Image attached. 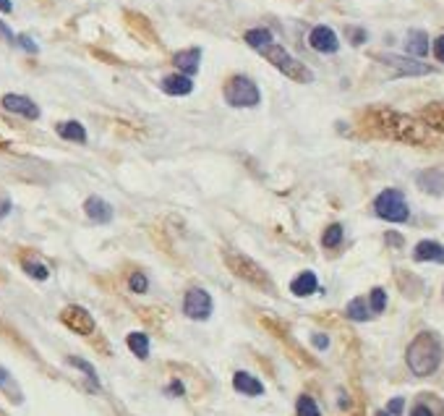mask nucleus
Returning a JSON list of instances; mask_svg holds the SVG:
<instances>
[{"label": "nucleus", "mask_w": 444, "mask_h": 416, "mask_svg": "<svg viewBox=\"0 0 444 416\" xmlns=\"http://www.w3.org/2000/svg\"><path fill=\"white\" fill-rule=\"evenodd\" d=\"M364 126L376 137L392 139V141H403V144H413V147H431L434 139L431 131L426 129L421 120L410 118L405 113L389 108H371L366 110Z\"/></svg>", "instance_id": "1"}, {"label": "nucleus", "mask_w": 444, "mask_h": 416, "mask_svg": "<svg viewBox=\"0 0 444 416\" xmlns=\"http://www.w3.org/2000/svg\"><path fill=\"white\" fill-rule=\"evenodd\" d=\"M442 340L434 335V333H418V335L410 340V346L405 351V361H408V369L413 372L415 377H429L434 375L439 364H442Z\"/></svg>", "instance_id": "2"}, {"label": "nucleus", "mask_w": 444, "mask_h": 416, "mask_svg": "<svg viewBox=\"0 0 444 416\" xmlns=\"http://www.w3.org/2000/svg\"><path fill=\"white\" fill-rule=\"evenodd\" d=\"M262 55H264V58L269 60L277 71H280V74H285L287 79L298 81V84H308V81H314L311 69H306L301 60L293 58V55H290L285 48H280V45H266V48L262 50Z\"/></svg>", "instance_id": "3"}, {"label": "nucleus", "mask_w": 444, "mask_h": 416, "mask_svg": "<svg viewBox=\"0 0 444 416\" xmlns=\"http://www.w3.org/2000/svg\"><path fill=\"white\" fill-rule=\"evenodd\" d=\"M225 102L233 108H257L262 102V92H259L257 81L238 74L225 84Z\"/></svg>", "instance_id": "4"}, {"label": "nucleus", "mask_w": 444, "mask_h": 416, "mask_svg": "<svg viewBox=\"0 0 444 416\" xmlns=\"http://www.w3.org/2000/svg\"><path fill=\"white\" fill-rule=\"evenodd\" d=\"M374 212L382 220H389V223H405V220L410 218L408 202H405L403 191H397V188H385L374 199Z\"/></svg>", "instance_id": "5"}, {"label": "nucleus", "mask_w": 444, "mask_h": 416, "mask_svg": "<svg viewBox=\"0 0 444 416\" xmlns=\"http://www.w3.org/2000/svg\"><path fill=\"white\" fill-rule=\"evenodd\" d=\"M225 265L233 270V275L241 277V280H246V283H251V286H257V288L272 286V280H269V275L264 272V268H259L254 259L243 257V254L225 251Z\"/></svg>", "instance_id": "6"}, {"label": "nucleus", "mask_w": 444, "mask_h": 416, "mask_svg": "<svg viewBox=\"0 0 444 416\" xmlns=\"http://www.w3.org/2000/svg\"><path fill=\"white\" fill-rule=\"evenodd\" d=\"M183 314L188 319H196V322L209 319V314H212V296L204 288H188L186 296H183Z\"/></svg>", "instance_id": "7"}, {"label": "nucleus", "mask_w": 444, "mask_h": 416, "mask_svg": "<svg viewBox=\"0 0 444 416\" xmlns=\"http://www.w3.org/2000/svg\"><path fill=\"white\" fill-rule=\"evenodd\" d=\"M376 60L389 66L395 74H403V76H426V74H434L431 66H426V63H421V60H415V58H403V55H389V53H385V55H376Z\"/></svg>", "instance_id": "8"}, {"label": "nucleus", "mask_w": 444, "mask_h": 416, "mask_svg": "<svg viewBox=\"0 0 444 416\" xmlns=\"http://www.w3.org/2000/svg\"><path fill=\"white\" fill-rule=\"evenodd\" d=\"M60 322L73 330V333H79V335H92L94 333V317L89 314L87 309L79 307V304H71L60 312Z\"/></svg>", "instance_id": "9"}, {"label": "nucleus", "mask_w": 444, "mask_h": 416, "mask_svg": "<svg viewBox=\"0 0 444 416\" xmlns=\"http://www.w3.org/2000/svg\"><path fill=\"white\" fill-rule=\"evenodd\" d=\"M3 108L8 110V113L21 116V118H29V120L40 118V108H37V102H31V99L24 97V95H6V97H3Z\"/></svg>", "instance_id": "10"}, {"label": "nucleus", "mask_w": 444, "mask_h": 416, "mask_svg": "<svg viewBox=\"0 0 444 416\" xmlns=\"http://www.w3.org/2000/svg\"><path fill=\"white\" fill-rule=\"evenodd\" d=\"M308 45L316 50V53H337L340 48V40H337V34L329 27H314L311 34H308Z\"/></svg>", "instance_id": "11"}, {"label": "nucleus", "mask_w": 444, "mask_h": 416, "mask_svg": "<svg viewBox=\"0 0 444 416\" xmlns=\"http://www.w3.org/2000/svg\"><path fill=\"white\" fill-rule=\"evenodd\" d=\"M159 87H162L165 95H173V97H186V95L194 92V81H191V76H186V74H173V76H165Z\"/></svg>", "instance_id": "12"}, {"label": "nucleus", "mask_w": 444, "mask_h": 416, "mask_svg": "<svg viewBox=\"0 0 444 416\" xmlns=\"http://www.w3.org/2000/svg\"><path fill=\"white\" fill-rule=\"evenodd\" d=\"M421 123L426 129L436 131V134H444V102H429L421 110Z\"/></svg>", "instance_id": "13"}, {"label": "nucleus", "mask_w": 444, "mask_h": 416, "mask_svg": "<svg viewBox=\"0 0 444 416\" xmlns=\"http://www.w3.org/2000/svg\"><path fill=\"white\" fill-rule=\"evenodd\" d=\"M84 212L92 223H110L113 220V207L102 197H89L84 202Z\"/></svg>", "instance_id": "14"}, {"label": "nucleus", "mask_w": 444, "mask_h": 416, "mask_svg": "<svg viewBox=\"0 0 444 416\" xmlns=\"http://www.w3.org/2000/svg\"><path fill=\"white\" fill-rule=\"evenodd\" d=\"M176 69H180V74H186V76H194L199 71V63H201V50L199 48H188V50H180L176 53Z\"/></svg>", "instance_id": "15"}, {"label": "nucleus", "mask_w": 444, "mask_h": 416, "mask_svg": "<svg viewBox=\"0 0 444 416\" xmlns=\"http://www.w3.org/2000/svg\"><path fill=\"white\" fill-rule=\"evenodd\" d=\"M413 259L415 262H439V265H444V247L436 241H421L413 249Z\"/></svg>", "instance_id": "16"}, {"label": "nucleus", "mask_w": 444, "mask_h": 416, "mask_svg": "<svg viewBox=\"0 0 444 416\" xmlns=\"http://www.w3.org/2000/svg\"><path fill=\"white\" fill-rule=\"evenodd\" d=\"M233 387L238 393H243V396H264V385L248 372H236L233 375Z\"/></svg>", "instance_id": "17"}, {"label": "nucleus", "mask_w": 444, "mask_h": 416, "mask_svg": "<svg viewBox=\"0 0 444 416\" xmlns=\"http://www.w3.org/2000/svg\"><path fill=\"white\" fill-rule=\"evenodd\" d=\"M405 53L413 55V58H424L426 53H429V37H426V32L421 29L410 32L408 40H405Z\"/></svg>", "instance_id": "18"}, {"label": "nucleus", "mask_w": 444, "mask_h": 416, "mask_svg": "<svg viewBox=\"0 0 444 416\" xmlns=\"http://www.w3.org/2000/svg\"><path fill=\"white\" fill-rule=\"evenodd\" d=\"M60 139H69V141H76V144H84L87 141V129L81 126L79 120H63L55 126Z\"/></svg>", "instance_id": "19"}, {"label": "nucleus", "mask_w": 444, "mask_h": 416, "mask_svg": "<svg viewBox=\"0 0 444 416\" xmlns=\"http://www.w3.org/2000/svg\"><path fill=\"white\" fill-rule=\"evenodd\" d=\"M316 288H319V280H316L314 272H301V275L290 283V293H296V296H311L316 293Z\"/></svg>", "instance_id": "20"}, {"label": "nucleus", "mask_w": 444, "mask_h": 416, "mask_svg": "<svg viewBox=\"0 0 444 416\" xmlns=\"http://www.w3.org/2000/svg\"><path fill=\"white\" fill-rule=\"evenodd\" d=\"M126 343H129V348L134 351V356H136V359H147L149 356V338L144 335V333H129Z\"/></svg>", "instance_id": "21"}, {"label": "nucleus", "mask_w": 444, "mask_h": 416, "mask_svg": "<svg viewBox=\"0 0 444 416\" xmlns=\"http://www.w3.org/2000/svg\"><path fill=\"white\" fill-rule=\"evenodd\" d=\"M0 390H3V393H6V396L13 401V403H21V390H19V385L13 382V377H10L8 369H3V367H0Z\"/></svg>", "instance_id": "22"}, {"label": "nucleus", "mask_w": 444, "mask_h": 416, "mask_svg": "<svg viewBox=\"0 0 444 416\" xmlns=\"http://www.w3.org/2000/svg\"><path fill=\"white\" fill-rule=\"evenodd\" d=\"M345 314L350 319H355V322H366V319L371 317V309H368V304H366L364 298H353V301L348 304Z\"/></svg>", "instance_id": "23"}, {"label": "nucleus", "mask_w": 444, "mask_h": 416, "mask_svg": "<svg viewBox=\"0 0 444 416\" xmlns=\"http://www.w3.org/2000/svg\"><path fill=\"white\" fill-rule=\"evenodd\" d=\"M69 364H71V367L81 369V372L87 375L89 387H92V390H99V377H97V372H94V367H92L89 361H84V359H79V356H69Z\"/></svg>", "instance_id": "24"}, {"label": "nucleus", "mask_w": 444, "mask_h": 416, "mask_svg": "<svg viewBox=\"0 0 444 416\" xmlns=\"http://www.w3.org/2000/svg\"><path fill=\"white\" fill-rule=\"evenodd\" d=\"M246 42L251 48L264 50L266 45H272V32L269 29H248L246 32Z\"/></svg>", "instance_id": "25"}, {"label": "nucleus", "mask_w": 444, "mask_h": 416, "mask_svg": "<svg viewBox=\"0 0 444 416\" xmlns=\"http://www.w3.org/2000/svg\"><path fill=\"white\" fill-rule=\"evenodd\" d=\"M340 244H343V226H340V223H332V226L324 230V236H322V247L337 249Z\"/></svg>", "instance_id": "26"}, {"label": "nucleus", "mask_w": 444, "mask_h": 416, "mask_svg": "<svg viewBox=\"0 0 444 416\" xmlns=\"http://www.w3.org/2000/svg\"><path fill=\"white\" fill-rule=\"evenodd\" d=\"M21 268H24V272H27L29 277H34V280H48L50 277V270L45 268L42 262H34V259H24V265H21Z\"/></svg>", "instance_id": "27"}, {"label": "nucleus", "mask_w": 444, "mask_h": 416, "mask_svg": "<svg viewBox=\"0 0 444 416\" xmlns=\"http://www.w3.org/2000/svg\"><path fill=\"white\" fill-rule=\"evenodd\" d=\"M296 414L298 416H322L319 406H316V401L311 396H301L296 403Z\"/></svg>", "instance_id": "28"}, {"label": "nucleus", "mask_w": 444, "mask_h": 416, "mask_svg": "<svg viewBox=\"0 0 444 416\" xmlns=\"http://www.w3.org/2000/svg\"><path fill=\"white\" fill-rule=\"evenodd\" d=\"M368 304H371V312H374V314H382V312L387 309L385 288H374V291H371V296H368Z\"/></svg>", "instance_id": "29"}, {"label": "nucleus", "mask_w": 444, "mask_h": 416, "mask_svg": "<svg viewBox=\"0 0 444 416\" xmlns=\"http://www.w3.org/2000/svg\"><path fill=\"white\" fill-rule=\"evenodd\" d=\"M129 288L134 291V293H147L149 288V280L141 272H134V275L129 277Z\"/></svg>", "instance_id": "30"}, {"label": "nucleus", "mask_w": 444, "mask_h": 416, "mask_svg": "<svg viewBox=\"0 0 444 416\" xmlns=\"http://www.w3.org/2000/svg\"><path fill=\"white\" fill-rule=\"evenodd\" d=\"M348 37H350L353 45H364V42L368 40V34H366L364 29H348Z\"/></svg>", "instance_id": "31"}, {"label": "nucleus", "mask_w": 444, "mask_h": 416, "mask_svg": "<svg viewBox=\"0 0 444 416\" xmlns=\"http://www.w3.org/2000/svg\"><path fill=\"white\" fill-rule=\"evenodd\" d=\"M387 414L389 416L403 414V398H392V401H389V406H387Z\"/></svg>", "instance_id": "32"}, {"label": "nucleus", "mask_w": 444, "mask_h": 416, "mask_svg": "<svg viewBox=\"0 0 444 416\" xmlns=\"http://www.w3.org/2000/svg\"><path fill=\"white\" fill-rule=\"evenodd\" d=\"M434 55H436V60H439V63H444V34H442V37H436V42H434Z\"/></svg>", "instance_id": "33"}, {"label": "nucleus", "mask_w": 444, "mask_h": 416, "mask_svg": "<svg viewBox=\"0 0 444 416\" xmlns=\"http://www.w3.org/2000/svg\"><path fill=\"white\" fill-rule=\"evenodd\" d=\"M19 45L27 50V53H37V45H34V40H29L27 34H21V37H19Z\"/></svg>", "instance_id": "34"}, {"label": "nucleus", "mask_w": 444, "mask_h": 416, "mask_svg": "<svg viewBox=\"0 0 444 416\" xmlns=\"http://www.w3.org/2000/svg\"><path fill=\"white\" fill-rule=\"evenodd\" d=\"M410 416H434V411H431L429 406H424V403H418V406H413Z\"/></svg>", "instance_id": "35"}, {"label": "nucleus", "mask_w": 444, "mask_h": 416, "mask_svg": "<svg viewBox=\"0 0 444 416\" xmlns=\"http://www.w3.org/2000/svg\"><path fill=\"white\" fill-rule=\"evenodd\" d=\"M10 212V199L8 197H0V220L6 218Z\"/></svg>", "instance_id": "36"}, {"label": "nucleus", "mask_w": 444, "mask_h": 416, "mask_svg": "<svg viewBox=\"0 0 444 416\" xmlns=\"http://www.w3.org/2000/svg\"><path fill=\"white\" fill-rule=\"evenodd\" d=\"M314 346L316 348H327V346H329V338H327V335H314Z\"/></svg>", "instance_id": "37"}, {"label": "nucleus", "mask_w": 444, "mask_h": 416, "mask_svg": "<svg viewBox=\"0 0 444 416\" xmlns=\"http://www.w3.org/2000/svg\"><path fill=\"white\" fill-rule=\"evenodd\" d=\"M0 34H3V37H6V40H8V42L16 40V37L10 34V29H8V27H6V24H3V21H0Z\"/></svg>", "instance_id": "38"}, {"label": "nucleus", "mask_w": 444, "mask_h": 416, "mask_svg": "<svg viewBox=\"0 0 444 416\" xmlns=\"http://www.w3.org/2000/svg\"><path fill=\"white\" fill-rule=\"evenodd\" d=\"M168 393H170V396H180V393H183V385H180V382H173Z\"/></svg>", "instance_id": "39"}, {"label": "nucleus", "mask_w": 444, "mask_h": 416, "mask_svg": "<svg viewBox=\"0 0 444 416\" xmlns=\"http://www.w3.org/2000/svg\"><path fill=\"white\" fill-rule=\"evenodd\" d=\"M10 8H13L10 0H0V11H3V13H10Z\"/></svg>", "instance_id": "40"}, {"label": "nucleus", "mask_w": 444, "mask_h": 416, "mask_svg": "<svg viewBox=\"0 0 444 416\" xmlns=\"http://www.w3.org/2000/svg\"><path fill=\"white\" fill-rule=\"evenodd\" d=\"M376 416H389V414H387V411H379V414H376Z\"/></svg>", "instance_id": "41"}]
</instances>
